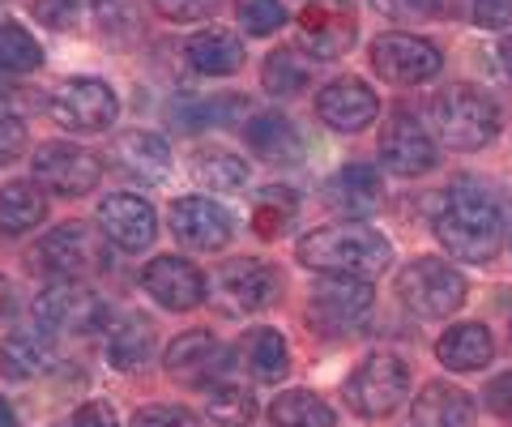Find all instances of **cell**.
<instances>
[{
    "label": "cell",
    "mask_w": 512,
    "mask_h": 427,
    "mask_svg": "<svg viewBox=\"0 0 512 427\" xmlns=\"http://www.w3.org/2000/svg\"><path fill=\"white\" fill-rule=\"evenodd\" d=\"M158 18H167V22H205V18H214L222 0H150Z\"/></svg>",
    "instance_id": "cell-40"
},
{
    "label": "cell",
    "mask_w": 512,
    "mask_h": 427,
    "mask_svg": "<svg viewBox=\"0 0 512 427\" xmlns=\"http://www.w3.org/2000/svg\"><path fill=\"white\" fill-rule=\"evenodd\" d=\"M26 146V124L22 120H0V167L13 163Z\"/></svg>",
    "instance_id": "cell-45"
},
{
    "label": "cell",
    "mask_w": 512,
    "mask_h": 427,
    "mask_svg": "<svg viewBox=\"0 0 512 427\" xmlns=\"http://www.w3.org/2000/svg\"><path fill=\"white\" fill-rule=\"evenodd\" d=\"M188 176L197 180V188H214V193H235L248 184V163L222 146H201L188 158Z\"/></svg>",
    "instance_id": "cell-29"
},
{
    "label": "cell",
    "mask_w": 512,
    "mask_h": 427,
    "mask_svg": "<svg viewBox=\"0 0 512 427\" xmlns=\"http://www.w3.org/2000/svg\"><path fill=\"white\" fill-rule=\"evenodd\" d=\"M278 299V274L274 265L256 257H235L214 278V308L222 316H252L265 312Z\"/></svg>",
    "instance_id": "cell-8"
},
{
    "label": "cell",
    "mask_w": 512,
    "mask_h": 427,
    "mask_svg": "<svg viewBox=\"0 0 512 427\" xmlns=\"http://www.w3.org/2000/svg\"><path fill=\"white\" fill-rule=\"evenodd\" d=\"M52 120L69 133H107L120 120V99L103 77H69L52 94Z\"/></svg>",
    "instance_id": "cell-7"
},
{
    "label": "cell",
    "mask_w": 512,
    "mask_h": 427,
    "mask_svg": "<svg viewBox=\"0 0 512 427\" xmlns=\"http://www.w3.org/2000/svg\"><path fill=\"white\" fill-rule=\"evenodd\" d=\"M52 368V342L39 329H18V334H9L0 342V376H9V381H35Z\"/></svg>",
    "instance_id": "cell-26"
},
{
    "label": "cell",
    "mask_w": 512,
    "mask_h": 427,
    "mask_svg": "<svg viewBox=\"0 0 512 427\" xmlns=\"http://www.w3.org/2000/svg\"><path fill=\"white\" fill-rule=\"evenodd\" d=\"M406 393H410V368L402 355H389V351L367 355L355 368V376L346 381V402L355 406L363 419L393 415V410L406 402Z\"/></svg>",
    "instance_id": "cell-5"
},
{
    "label": "cell",
    "mask_w": 512,
    "mask_h": 427,
    "mask_svg": "<svg viewBox=\"0 0 512 427\" xmlns=\"http://www.w3.org/2000/svg\"><path fill=\"white\" fill-rule=\"evenodd\" d=\"M167 223L175 231V240L197 248V252H218L231 244V214L210 197H175L167 210Z\"/></svg>",
    "instance_id": "cell-18"
},
{
    "label": "cell",
    "mask_w": 512,
    "mask_h": 427,
    "mask_svg": "<svg viewBox=\"0 0 512 427\" xmlns=\"http://www.w3.org/2000/svg\"><path fill=\"white\" fill-rule=\"evenodd\" d=\"M384 13H397V18H440L436 0H376Z\"/></svg>",
    "instance_id": "cell-47"
},
{
    "label": "cell",
    "mask_w": 512,
    "mask_h": 427,
    "mask_svg": "<svg viewBox=\"0 0 512 427\" xmlns=\"http://www.w3.org/2000/svg\"><path fill=\"white\" fill-rule=\"evenodd\" d=\"M380 163L389 167L393 176L410 180V176H427V171L440 163V154H436V141H431V133L419 120L410 112H393L380 129Z\"/></svg>",
    "instance_id": "cell-13"
},
{
    "label": "cell",
    "mask_w": 512,
    "mask_h": 427,
    "mask_svg": "<svg viewBox=\"0 0 512 427\" xmlns=\"http://www.w3.org/2000/svg\"><path fill=\"white\" fill-rule=\"evenodd\" d=\"M316 116L333 133H363L380 116V99L363 77H333L316 94Z\"/></svg>",
    "instance_id": "cell-17"
},
{
    "label": "cell",
    "mask_w": 512,
    "mask_h": 427,
    "mask_svg": "<svg viewBox=\"0 0 512 427\" xmlns=\"http://www.w3.org/2000/svg\"><path fill=\"white\" fill-rule=\"evenodd\" d=\"M256 419V398L239 385H218L210 393V423L214 427H248Z\"/></svg>",
    "instance_id": "cell-37"
},
{
    "label": "cell",
    "mask_w": 512,
    "mask_h": 427,
    "mask_svg": "<svg viewBox=\"0 0 512 427\" xmlns=\"http://www.w3.org/2000/svg\"><path fill=\"white\" fill-rule=\"evenodd\" d=\"M295 210H299L295 188H286V184H269L265 193L252 201V231L261 235V240H278V235H286V227H291Z\"/></svg>",
    "instance_id": "cell-34"
},
{
    "label": "cell",
    "mask_w": 512,
    "mask_h": 427,
    "mask_svg": "<svg viewBox=\"0 0 512 427\" xmlns=\"http://www.w3.org/2000/svg\"><path fill=\"white\" fill-rule=\"evenodd\" d=\"M60 427H120V415L107 402H86V406H77Z\"/></svg>",
    "instance_id": "cell-41"
},
{
    "label": "cell",
    "mask_w": 512,
    "mask_h": 427,
    "mask_svg": "<svg viewBox=\"0 0 512 427\" xmlns=\"http://www.w3.org/2000/svg\"><path fill=\"white\" fill-rule=\"evenodd\" d=\"M431 129L448 150H483L500 133V107L474 86H448L431 99Z\"/></svg>",
    "instance_id": "cell-3"
},
{
    "label": "cell",
    "mask_w": 512,
    "mask_h": 427,
    "mask_svg": "<svg viewBox=\"0 0 512 427\" xmlns=\"http://www.w3.org/2000/svg\"><path fill=\"white\" fill-rule=\"evenodd\" d=\"M380 176H376V167H367V163H346L338 176H329L325 184V201L333 205L338 214H346L350 223H359V218H367L380 205Z\"/></svg>",
    "instance_id": "cell-21"
},
{
    "label": "cell",
    "mask_w": 512,
    "mask_h": 427,
    "mask_svg": "<svg viewBox=\"0 0 512 427\" xmlns=\"http://www.w3.org/2000/svg\"><path fill=\"white\" fill-rule=\"evenodd\" d=\"M107 355H111V368H120V372H141V368H146V363L154 359V329L141 321V316H124V325L111 329Z\"/></svg>",
    "instance_id": "cell-31"
},
{
    "label": "cell",
    "mask_w": 512,
    "mask_h": 427,
    "mask_svg": "<svg viewBox=\"0 0 512 427\" xmlns=\"http://www.w3.org/2000/svg\"><path fill=\"white\" fill-rule=\"evenodd\" d=\"M184 60L201 77H231L244 69V43L231 30H201L184 43Z\"/></svg>",
    "instance_id": "cell-23"
},
{
    "label": "cell",
    "mask_w": 512,
    "mask_h": 427,
    "mask_svg": "<svg viewBox=\"0 0 512 427\" xmlns=\"http://www.w3.org/2000/svg\"><path fill=\"white\" fill-rule=\"evenodd\" d=\"M107 154H111V167L128 180H137V184H154L171 171V146L158 133H146V129L120 133L116 141H111Z\"/></svg>",
    "instance_id": "cell-20"
},
{
    "label": "cell",
    "mask_w": 512,
    "mask_h": 427,
    "mask_svg": "<svg viewBox=\"0 0 512 427\" xmlns=\"http://www.w3.org/2000/svg\"><path fill=\"white\" fill-rule=\"evenodd\" d=\"M500 60H504V69H508V77H512V35H508L504 47H500Z\"/></svg>",
    "instance_id": "cell-49"
},
{
    "label": "cell",
    "mask_w": 512,
    "mask_h": 427,
    "mask_svg": "<svg viewBox=\"0 0 512 427\" xmlns=\"http://www.w3.org/2000/svg\"><path fill=\"white\" fill-rule=\"evenodd\" d=\"M239 359H244V368L256 376V381H282L286 368H291V346H286V338L278 329L256 325L239 338Z\"/></svg>",
    "instance_id": "cell-27"
},
{
    "label": "cell",
    "mask_w": 512,
    "mask_h": 427,
    "mask_svg": "<svg viewBox=\"0 0 512 427\" xmlns=\"http://www.w3.org/2000/svg\"><path fill=\"white\" fill-rule=\"evenodd\" d=\"M295 257L303 270H316L325 278L372 282L393 265V244L367 223H333V227H316L303 235Z\"/></svg>",
    "instance_id": "cell-1"
},
{
    "label": "cell",
    "mask_w": 512,
    "mask_h": 427,
    "mask_svg": "<svg viewBox=\"0 0 512 427\" xmlns=\"http://www.w3.org/2000/svg\"><path fill=\"white\" fill-rule=\"evenodd\" d=\"M495 355V342H491V329L466 321V325H453L448 334L436 342V359L444 363L448 372H478L487 368Z\"/></svg>",
    "instance_id": "cell-24"
},
{
    "label": "cell",
    "mask_w": 512,
    "mask_h": 427,
    "mask_svg": "<svg viewBox=\"0 0 512 427\" xmlns=\"http://www.w3.org/2000/svg\"><path fill=\"white\" fill-rule=\"evenodd\" d=\"M35 325L47 338L90 334V329L103 325V304L82 282H52V287L35 299Z\"/></svg>",
    "instance_id": "cell-12"
},
{
    "label": "cell",
    "mask_w": 512,
    "mask_h": 427,
    "mask_svg": "<svg viewBox=\"0 0 512 427\" xmlns=\"http://www.w3.org/2000/svg\"><path fill=\"white\" fill-rule=\"evenodd\" d=\"M244 137H248V146L256 150V158H265V163H295V158L303 154V137L282 112L248 116Z\"/></svg>",
    "instance_id": "cell-25"
},
{
    "label": "cell",
    "mask_w": 512,
    "mask_h": 427,
    "mask_svg": "<svg viewBox=\"0 0 512 427\" xmlns=\"http://www.w3.org/2000/svg\"><path fill=\"white\" fill-rule=\"evenodd\" d=\"M90 18H94V30L116 47H133L146 35V18H141L137 0H94Z\"/></svg>",
    "instance_id": "cell-32"
},
{
    "label": "cell",
    "mask_w": 512,
    "mask_h": 427,
    "mask_svg": "<svg viewBox=\"0 0 512 427\" xmlns=\"http://www.w3.org/2000/svg\"><path fill=\"white\" fill-rule=\"evenodd\" d=\"M94 240L86 223H60L56 231H47L43 240L30 248V270L52 278V282H77L90 270Z\"/></svg>",
    "instance_id": "cell-14"
},
{
    "label": "cell",
    "mask_w": 512,
    "mask_h": 427,
    "mask_svg": "<svg viewBox=\"0 0 512 427\" xmlns=\"http://www.w3.org/2000/svg\"><path fill=\"white\" fill-rule=\"evenodd\" d=\"M470 295V282L461 278L457 265H448L440 257H414L397 274V299L419 316V321H440L453 316Z\"/></svg>",
    "instance_id": "cell-4"
},
{
    "label": "cell",
    "mask_w": 512,
    "mask_h": 427,
    "mask_svg": "<svg viewBox=\"0 0 512 427\" xmlns=\"http://www.w3.org/2000/svg\"><path fill=\"white\" fill-rule=\"evenodd\" d=\"M39 99L26 86H5L0 82V120H22L26 112H35Z\"/></svg>",
    "instance_id": "cell-42"
},
{
    "label": "cell",
    "mask_w": 512,
    "mask_h": 427,
    "mask_svg": "<svg viewBox=\"0 0 512 427\" xmlns=\"http://www.w3.org/2000/svg\"><path fill=\"white\" fill-rule=\"evenodd\" d=\"M13 308H18V291H13V282L0 274V321H9Z\"/></svg>",
    "instance_id": "cell-48"
},
{
    "label": "cell",
    "mask_w": 512,
    "mask_h": 427,
    "mask_svg": "<svg viewBox=\"0 0 512 427\" xmlns=\"http://www.w3.org/2000/svg\"><path fill=\"white\" fill-rule=\"evenodd\" d=\"M367 312H372V282H359V278H325L308 299V316L325 334L359 329Z\"/></svg>",
    "instance_id": "cell-16"
},
{
    "label": "cell",
    "mask_w": 512,
    "mask_h": 427,
    "mask_svg": "<svg viewBox=\"0 0 512 427\" xmlns=\"http://www.w3.org/2000/svg\"><path fill=\"white\" fill-rule=\"evenodd\" d=\"M474 22L483 30H508L512 26V0H474Z\"/></svg>",
    "instance_id": "cell-44"
},
{
    "label": "cell",
    "mask_w": 512,
    "mask_h": 427,
    "mask_svg": "<svg viewBox=\"0 0 512 427\" xmlns=\"http://www.w3.org/2000/svg\"><path fill=\"white\" fill-rule=\"evenodd\" d=\"M39 65H43L39 39L30 35L26 26H18V22H5V26H0V73L22 77V73H35Z\"/></svg>",
    "instance_id": "cell-36"
},
{
    "label": "cell",
    "mask_w": 512,
    "mask_h": 427,
    "mask_svg": "<svg viewBox=\"0 0 512 427\" xmlns=\"http://www.w3.org/2000/svg\"><path fill=\"white\" fill-rule=\"evenodd\" d=\"M235 363V351L227 342H218L210 329H192V334H180L167 355H163V368L175 385H188V389H218L227 381Z\"/></svg>",
    "instance_id": "cell-6"
},
{
    "label": "cell",
    "mask_w": 512,
    "mask_h": 427,
    "mask_svg": "<svg viewBox=\"0 0 512 427\" xmlns=\"http://www.w3.org/2000/svg\"><path fill=\"white\" fill-rule=\"evenodd\" d=\"M419 427H474V398L448 381H427L414 398Z\"/></svg>",
    "instance_id": "cell-22"
},
{
    "label": "cell",
    "mask_w": 512,
    "mask_h": 427,
    "mask_svg": "<svg viewBox=\"0 0 512 427\" xmlns=\"http://www.w3.org/2000/svg\"><path fill=\"white\" fill-rule=\"evenodd\" d=\"M47 218V197L39 184L9 180L0 188V235H26Z\"/></svg>",
    "instance_id": "cell-30"
},
{
    "label": "cell",
    "mask_w": 512,
    "mask_h": 427,
    "mask_svg": "<svg viewBox=\"0 0 512 427\" xmlns=\"http://www.w3.org/2000/svg\"><path fill=\"white\" fill-rule=\"evenodd\" d=\"M440 65V47L419 35H406V30H384L372 39V69L393 86H423L440 73Z\"/></svg>",
    "instance_id": "cell-9"
},
{
    "label": "cell",
    "mask_w": 512,
    "mask_h": 427,
    "mask_svg": "<svg viewBox=\"0 0 512 427\" xmlns=\"http://www.w3.org/2000/svg\"><path fill=\"white\" fill-rule=\"evenodd\" d=\"M487 406H491V415L512 419V372L495 376V381L487 385Z\"/></svg>",
    "instance_id": "cell-46"
},
{
    "label": "cell",
    "mask_w": 512,
    "mask_h": 427,
    "mask_svg": "<svg viewBox=\"0 0 512 427\" xmlns=\"http://www.w3.org/2000/svg\"><path fill=\"white\" fill-rule=\"evenodd\" d=\"M141 291L167 312H192L205 304V274L188 257H154L141 270Z\"/></svg>",
    "instance_id": "cell-15"
},
{
    "label": "cell",
    "mask_w": 512,
    "mask_h": 427,
    "mask_svg": "<svg viewBox=\"0 0 512 427\" xmlns=\"http://www.w3.org/2000/svg\"><path fill=\"white\" fill-rule=\"evenodd\" d=\"M35 18L52 30H69L77 18V0H35Z\"/></svg>",
    "instance_id": "cell-43"
},
{
    "label": "cell",
    "mask_w": 512,
    "mask_h": 427,
    "mask_svg": "<svg viewBox=\"0 0 512 427\" xmlns=\"http://www.w3.org/2000/svg\"><path fill=\"white\" fill-rule=\"evenodd\" d=\"M248 120L244 94H227V99H188L175 107V124L180 129H210V124H235Z\"/></svg>",
    "instance_id": "cell-35"
},
{
    "label": "cell",
    "mask_w": 512,
    "mask_h": 427,
    "mask_svg": "<svg viewBox=\"0 0 512 427\" xmlns=\"http://www.w3.org/2000/svg\"><path fill=\"white\" fill-rule=\"evenodd\" d=\"M0 427H13V406L0 398Z\"/></svg>",
    "instance_id": "cell-50"
},
{
    "label": "cell",
    "mask_w": 512,
    "mask_h": 427,
    "mask_svg": "<svg viewBox=\"0 0 512 427\" xmlns=\"http://www.w3.org/2000/svg\"><path fill=\"white\" fill-rule=\"evenodd\" d=\"M99 231L120 252H146L158 235V214L137 193H111L99 205Z\"/></svg>",
    "instance_id": "cell-19"
},
{
    "label": "cell",
    "mask_w": 512,
    "mask_h": 427,
    "mask_svg": "<svg viewBox=\"0 0 512 427\" xmlns=\"http://www.w3.org/2000/svg\"><path fill=\"white\" fill-rule=\"evenodd\" d=\"M269 423L274 427H333V406H325L312 389H286L269 406Z\"/></svg>",
    "instance_id": "cell-33"
},
{
    "label": "cell",
    "mask_w": 512,
    "mask_h": 427,
    "mask_svg": "<svg viewBox=\"0 0 512 427\" xmlns=\"http://www.w3.org/2000/svg\"><path fill=\"white\" fill-rule=\"evenodd\" d=\"M128 427H201V419L192 415L188 406H175V402H154V406H141Z\"/></svg>",
    "instance_id": "cell-39"
},
{
    "label": "cell",
    "mask_w": 512,
    "mask_h": 427,
    "mask_svg": "<svg viewBox=\"0 0 512 427\" xmlns=\"http://www.w3.org/2000/svg\"><path fill=\"white\" fill-rule=\"evenodd\" d=\"M235 18L248 35L265 39L286 26V9H282V0H235Z\"/></svg>",
    "instance_id": "cell-38"
},
{
    "label": "cell",
    "mask_w": 512,
    "mask_h": 427,
    "mask_svg": "<svg viewBox=\"0 0 512 427\" xmlns=\"http://www.w3.org/2000/svg\"><path fill=\"white\" fill-rule=\"evenodd\" d=\"M440 244L466 265H487L504 240V214L491 193L474 184H453L436 214Z\"/></svg>",
    "instance_id": "cell-2"
},
{
    "label": "cell",
    "mask_w": 512,
    "mask_h": 427,
    "mask_svg": "<svg viewBox=\"0 0 512 427\" xmlns=\"http://www.w3.org/2000/svg\"><path fill=\"white\" fill-rule=\"evenodd\" d=\"M30 167H35V180L43 188H52L56 197H86L90 188H99V176H103L99 154H90L86 146H73V141H43L30 154Z\"/></svg>",
    "instance_id": "cell-10"
},
{
    "label": "cell",
    "mask_w": 512,
    "mask_h": 427,
    "mask_svg": "<svg viewBox=\"0 0 512 427\" xmlns=\"http://www.w3.org/2000/svg\"><path fill=\"white\" fill-rule=\"evenodd\" d=\"M312 77H316V56L303 52V47H274L261 69V82L274 99H295L303 86H312Z\"/></svg>",
    "instance_id": "cell-28"
},
{
    "label": "cell",
    "mask_w": 512,
    "mask_h": 427,
    "mask_svg": "<svg viewBox=\"0 0 512 427\" xmlns=\"http://www.w3.org/2000/svg\"><path fill=\"white\" fill-rule=\"evenodd\" d=\"M299 43L316 60L346 56L359 43V13L350 0H308L299 9Z\"/></svg>",
    "instance_id": "cell-11"
}]
</instances>
